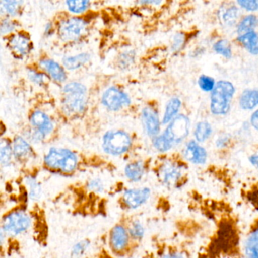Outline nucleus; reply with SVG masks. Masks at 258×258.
<instances>
[{
  "label": "nucleus",
  "mask_w": 258,
  "mask_h": 258,
  "mask_svg": "<svg viewBox=\"0 0 258 258\" xmlns=\"http://www.w3.org/2000/svg\"><path fill=\"white\" fill-rule=\"evenodd\" d=\"M88 105V90L82 83L69 81L61 88V108L68 117H78Z\"/></svg>",
  "instance_id": "obj_1"
},
{
  "label": "nucleus",
  "mask_w": 258,
  "mask_h": 258,
  "mask_svg": "<svg viewBox=\"0 0 258 258\" xmlns=\"http://www.w3.org/2000/svg\"><path fill=\"white\" fill-rule=\"evenodd\" d=\"M156 176L160 183L167 189H180L188 181V167L184 161L169 158L157 167Z\"/></svg>",
  "instance_id": "obj_2"
},
{
  "label": "nucleus",
  "mask_w": 258,
  "mask_h": 258,
  "mask_svg": "<svg viewBox=\"0 0 258 258\" xmlns=\"http://www.w3.org/2000/svg\"><path fill=\"white\" fill-rule=\"evenodd\" d=\"M79 156L67 148H49L43 157V164L48 170L62 174H72L79 167Z\"/></svg>",
  "instance_id": "obj_3"
},
{
  "label": "nucleus",
  "mask_w": 258,
  "mask_h": 258,
  "mask_svg": "<svg viewBox=\"0 0 258 258\" xmlns=\"http://www.w3.org/2000/svg\"><path fill=\"white\" fill-rule=\"evenodd\" d=\"M89 33L90 22L82 16H68L56 23V34L63 43H80L88 36Z\"/></svg>",
  "instance_id": "obj_4"
},
{
  "label": "nucleus",
  "mask_w": 258,
  "mask_h": 258,
  "mask_svg": "<svg viewBox=\"0 0 258 258\" xmlns=\"http://www.w3.org/2000/svg\"><path fill=\"white\" fill-rule=\"evenodd\" d=\"M134 145L132 135L120 129L109 130L102 137L104 153L112 157H120L130 152Z\"/></svg>",
  "instance_id": "obj_5"
},
{
  "label": "nucleus",
  "mask_w": 258,
  "mask_h": 258,
  "mask_svg": "<svg viewBox=\"0 0 258 258\" xmlns=\"http://www.w3.org/2000/svg\"><path fill=\"white\" fill-rule=\"evenodd\" d=\"M235 94V88L232 83L219 81L211 93V112L216 116L226 115L230 111L231 104Z\"/></svg>",
  "instance_id": "obj_6"
},
{
  "label": "nucleus",
  "mask_w": 258,
  "mask_h": 258,
  "mask_svg": "<svg viewBox=\"0 0 258 258\" xmlns=\"http://www.w3.org/2000/svg\"><path fill=\"white\" fill-rule=\"evenodd\" d=\"M32 223V218L26 211L13 210L3 217L1 231L7 236H19L31 229Z\"/></svg>",
  "instance_id": "obj_7"
},
{
  "label": "nucleus",
  "mask_w": 258,
  "mask_h": 258,
  "mask_svg": "<svg viewBox=\"0 0 258 258\" xmlns=\"http://www.w3.org/2000/svg\"><path fill=\"white\" fill-rule=\"evenodd\" d=\"M101 104L108 111L117 112L129 108L132 105V99L130 95L120 87L110 86L102 93Z\"/></svg>",
  "instance_id": "obj_8"
},
{
  "label": "nucleus",
  "mask_w": 258,
  "mask_h": 258,
  "mask_svg": "<svg viewBox=\"0 0 258 258\" xmlns=\"http://www.w3.org/2000/svg\"><path fill=\"white\" fill-rule=\"evenodd\" d=\"M191 128V121L185 114H179L164 130V137L173 145L180 144L188 137Z\"/></svg>",
  "instance_id": "obj_9"
},
{
  "label": "nucleus",
  "mask_w": 258,
  "mask_h": 258,
  "mask_svg": "<svg viewBox=\"0 0 258 258\" xmlns=\"http://www.w3.org/2000/svg\"><path fill=\"white\" fill-rule=\"evenodd\" d=\"M7 46L14 57L23 59L31 55L34 49L32 40L28 33L19 31L7 37Z\"/></svg>",
  "instance_id": "obj_10"
},
{
  "label": "nucleus",
  "mask_w": 258,
  "mask_h": 258,
  "mask_svg": "<svg viewBox=\"0 0 258 258\" xmlns=\"http://www.w3.org/2000/svg\"><path fill=\"white\" fill-rule=\"evenodd\" d=\"M152 196L149 187L126 188L121 195V203L128 210H137L146 205Z\"/></svg>",
  "instance_id": "obj_11"
},
{
  "label": "nucleus",
  "mask_w": 258,
  "mask_h": 258,
  "mask_svg": "<svg viewBox=\"0 0 258 258\" xmlns=\"http://www.w3.org/2000/svg\"><path fill=\"white\" fill-rule=\"evenodd\" d=\"M140 120L145 134L148 137L152 139L161 134L162 122L156 107L152 105L143 107L140 113Z\"/></svg>",
  "instance_id": "obj_12"
},
{
  "label": "nucleus",
  "mask_w": 258,
  "mask_h": 258,
  "mask_svg": "<svg viewBox=\"0 0 258 258\" xmlns=\"http://www.w3.org/2000/svg\"><path fill=\"white\" fill-rule=\"evenodd\" d=\"M132 242L127 227L125 225H115L110 231L108 243L114 253L117 254L126 253Z\"/></svg>",
  "instance_id": "obj_13"
},
{
  "label": "nucleus",
  "mask_w": 258,
  "mask_h": 258,
  "mask_svg": "<svg viewBox=\"0 0 258 258\" xmlns=\"http://www.w3.org/2000/svg\"><path fill=\"white\" fill-rule=\"evenodd\" d=\"M15 161L26 164L35 158L36 154L32 144L23 135H17L13 140Z\"/></svg>",
  "instance_id": "obj_14"
},
{
  "label": "nucleus",
  "mask_w": 258,
  "mask_h": 258,
  "mask_svg": "<svg viewBox=\"0 0 258 258\" xmlns=\"http://www.w3.org/2000/svg\"><path fill=\"white\" fill-rule=\"evenodd\" d=\"M37 68L44 72L49 77L50 81L56 84H64L67 81V70L64 69L62 64L55 61L53 58H42L39 60Z\"/></svg>",
  "instance_id": "obj_15"
},
{
  "label": "nucleus",
  "mask_w": 258,
  "mask_h": 258,
  "mask_svg": "<svg viewBox=\"0 0 258 258\" xmlns=\"http://www.w3.org/2000/svg\"><path fill=\"white\" fill-rule=\"evenodd\" d=\"M30 126L44 136L49 137L55 131V122L46 111L42 109H35L29 116Z\"/></svg>",
  "instance_id": "obj_16"
},
{
  "label": "nucleus",
  "mask_w": 258,
  "mask_h": 258,
  "mask_svg": "<svg viewBox=\"0 0 258 258\" xmlns=\"http://www.w3.org/2000/svg\"><path fill=\"white\" fill-rule=\"evenodd\" d=\"M182 156L184 161L197 166L205 165L208 159V152L205 148L195 140L185 143L182 151Z\"/></svg>",
  "instance_id": "obj_17"
},
{
  "label": "nucleus",
  "mask_w": 258,
  "mask_h": 258,
  "mask_svg": "<svg viewBox=\"0 0 258 258\" xmlns=\"http://www.w3.org/2000/svg\"><path fill=\"white\" fill-rule=\"evenodd\" d=\"M146 164L143 160H134L125 165L123 173L130 182L137 183L141 182L146 174Z\"/></svg>",
  "instance_id": "obj_18"
},
{
  "label": "nucleus",
  "mask_w": 258,
  "mask_h": 258,
  "mask_svg": "<svg viewBox=\"0 0 258 258\" xmlns=\"http://www.w3.org/2000/svg\"><path fill=\"white\" fill-rule=\"evenodd\" d=\"M91 54L87 52H79L75 55H66L61 59V64L69 72L79 70L87 66L91 60Z\"/></svg>",
  "instance_id": "obj_19"
},
{
  "label": "nucleus",
  "mask_w": 258,
  "mask_h": 258,
  "mask_svg": "<svg viewBox=\"0 0 258 258\" xmlns=\"http://www.w3.org/2000/svg\"><path fill=\"white\" fill-rule=\"evenodd\" d=\"M245 258H258V225L247 234L242 245Z\"/></svg>",
  "instance_id": "obj_20"
},
{
  "label": "nucleus",
  "mask_w": 258,
  "mask_h": 258,
  "mask_svg": "<svg viewBox=\"0 0 258 258\" xmlns=\"http://www.w3.org/2000/svg\"><path fill=\"white\" fill-rule=\"evenodd\" d=\"M23 6V1L3 0L0 1V13L4 18L15 19L22 14Z\"/></svg>",
  "instance_id": "obj_21"
},
{
  "label": "nucleus",
  "mask_w": 258,
  "mask_h": 258,
  "mask_svg": "<svg viewBox=\"0 0 258 258\" xmlns=\"http://www.w3.org/2000/svg\"><path fill=\"white\" fill-rule=\"evenodd\" d=\"M182 107V102L180 99L178 97L170 98L167 103H166L164 111L163 113L161 122L163 125H167L179 115V111Z\"/></svg>",
  "instance_id": "obj_22"
},
{
  "label": "nucleus",
  "mask_w": 258,
  "mask_h": 258,
  "mask_svg": "<svg viewBox=\"0 0 258 258\" xmlns=\"http://www.w3.org/2000/svg\"><path fill=\"white\" fill-rule=\"evenodd\" d=\"M236 40L249 53L258 55V33L256 31H249L238 35Z\"/></svg>",
  "instance_id": "obj_23"
},
{
  "label": "nucleus",
  "mask_w": 258,
  "mask_h": 258,
  "mask_svg": "<svg viewBox=\"0 0 258 258\" xmlns=\"http://www.w3.org/2000/svg\"><path fill=\"white\" fill-rule=\"evenodd\" d=\"M15 161L13 141L7 137H2L0 141V164L3 167H11Z\"/></svg>",
  "instance_id": "obj_24"
},
{
  "label": "nucleus",
  "mask_w": 258,
  "mask_h": 258,
  "mask_svg": "<svg viewBox=\"0 0 258 258\" xmlns=\"http://www.w3.org/2000/svg\"><path fill=\"white\" fill-rule=\"evenodd\" d=\"M238 104L244 111H253L258 106V90L247 89L244 90L238 99Z\"/></svg>",
  "instance_id": "obj_25"
},
{
  "label": "nucleus",
  "mask_w": 258,
  "mask_h": 258,
  "mask_svg": "<svg viewBox=\"0 0 258 258\" xmlns=\"http://www.w3.org/2000/svg\"><path fill=\"white\" fill-rule=\"evenodd\" d=\"M28 199L33 202H37L43 196V187L37 178L34 175H28L25 178Z\"/></svg>",
  "instance_id": "obj_26"
},
{
  "label": "nucleus",
  "mask_w": 258,
  "mask_h": 258,
  "mask_svg": "<svg viewBox=\"0 0 258 258\" xmlns=\"http://www.w3.org/2000/svg\"><path fill=\"white\" fill-rule=\"evenodd\" d=\"M240 13L241 12L238 6L229 5L222 9L221 13H220V19L226 27H232L236 25L239 20Z\"/></svg>",
  "instance_id": "obj_27"
},
{
  "label": "nucleus",
  "mask_w": 258,
  "mask_h": 258,
  "mask_svg": "<svg viewBox=\"0 0 258 258\" xmlns=\"http://www.w3.org/2000/svg\"><path fill=\"white\" fill-rule=\"evenodd\" d=\"M136 60H137V52L135 49L132 48L125 49L117 55L116 64L120 70H127L135 64Z\"/></svg>",
  "instance_id": "obj_28"
},
{
  "label": "nucleus",
  "mask_w": 258,
  "mask_h": 258,
  "mask_svg": "<svg viewBox=\"0 0 258 258\" xmlns=\"http://www.w3.org/2000/svg\"><path fill=\"white\" fill-rule=\"evenodd\" d=\"M64 5L72 16H81L88 11L92 3L88 0H69L64 2Z\"/></svg>",
  "instance_id": "obj_29"
},
{
  "label": "nucleus",
  "mask_w": 258,
  "mask_h": 258,
  "mask_svg": "<svg viewBox=\"0 0 258 258\" xmlns=\"http://www.w3.org/2000/svg\"><path fill=\"white\" fill-rule=\"evenodd\" d=\"M257 25L258 18L255 15H247L241 18L237 24L236 31L238 35H241L249 31H254Z\"/></svg>",
  "instance_id": "obj_30"
},
{
  "label": "nucleus",
  "mask_w": 258,
  "mask_h": 258,
  "mask_svg": "<svg viewBox=\"0 0 258 258\" xmlns=\"http://www.w3.org/2000/svg\"><path fill=\"white\" fill-rule=\"evenodd\" d=\"M213 129L211 123L208 121H200L196 123L194 130L196 141L199 143H205L212 135Z\"/></svg>",
  "instance_id": "obj_31"
},
{
  "label": "nucleus",
  "mask_w": 258,
  "mask_h": 258,
  "mask_svg": "<svg viewBox=\"0 0 258 258\" xmlns=\"http://www.w3.org/2000/svg\"><path fill=\"white\" fill-rule=\"evenodd\" d=\"M128 232L133 241H140L146 235V228L140 220H133L127 224Z\"/></svg>",
  "instance_id": "obj_32"
},
{
  "label": "nucleus",
  "mask_w": 258,
  "mask_h": 258,
  "mask_svg": "<svg viewBox=\"0 0 258 258\" xmlns=\"http://www.w3.org/2000/svg\"><path fill=\"white\" fill-rule=\"evenodd\" d=\"M27 76L31 83L39 86V87H45L50 81L49 77L44 72L40 70L38 68L37 69L32 67L29 68L27 71Z\"/></svg>",
  "instance_id": "obj_33"
},
{
  "label": "nucleus",
  "mask_w": 258,
  "mask_h": 258,
  "mask_svg": "<svg viewBox=\"0 0 258 258\" xmlns=\"http://www.w3.org/2000/svg\"><path fill=\"white\" fill-rule=\"evenodd\" d=\"M19 27H20V25L16 19L4 17L1 19L0 32L3 37H8L9 36L19 31Z\"/></svg>",
  "instance_id": "obj_34"
},
{
  "label": "nucleus",
  "mask_w": 258,
  "mask_h": 258,
  "mask_svg": "<svg viewBox=\"0 0 258 258\" xmlns=\"http://www.w3.org/2000/svg\"><path fill=\"white\" fill-rule=\"evenodd\" d=\"M107 182L101 176H93L90 178L87 182V188L89 191L95 194H103L107 191Z\"/></svg>",
  "instance_id": "obj_35"
},
{
  "label": "nucleus",
  "mask_w": 258,
  "mask_h": 258,
  "mask_svg": "<svg viewBox=\"0 0 258 258\" xmlns=\"http://www.w3.org/2000/svg\"><path fill=\"white\" fill-rule=\"evenodd\" d=\"M152 143L154 149L160 153H167L174 147L163 134H160L159 135L152 138Z\"/></svg>",
  "instance_id": "obj_36"
},
{
  "label": "nucleus",
  "mask_w": 258,
  "mask_h": 258,
  "mask_svg": "<svg viewBox=\"0 0 258 258\" xmlns=\"http://www.w3.org/2000/svg\"><path fill=\"white\" fill-rule=\"evenodd\" d=\"M91 241L89 239H83L74 244L71 250L72 258H82L88 253L91 247Z\"/></svg>",
  "instance_id": "obj_37"
},
{
  "label": "nucleus",
  "mask_w": 258,
  "mask_h": 258,
  "mask_svg": "<svg viewBox=\"0 0 258 258\" xmlns=\"http://www.w3.org/2000/svg\"><path fill=\"white\" fill-rule=\"evenodd\" d=\"M213 49L216 53L219 54L223 58H227V59L232 58V46H231L229 40H225V39H220V40H217L213 45Z\"/></svg>",
  "instance_id": "obj_38"
},
{
  "label": "nucleus",
  "mask_w": 258,
  "mask_h": 258,
  "mask_svg": "<svg viewBox=\"0 0 258 258\" xmlns=\"http://www.w3.org/2000/svg\"><path fill=\"white\" fill-rule=\"evenodd\" d=\"M199 88L205 93H211L215 88L216 82L214 78L207 75H201L198 81Z\"/></svg>",
  "instance_id": "obj_39"
},
{
  "label": "nucleus",
  "mask_w": 258,
  "mask_h": 258,
  "mask_svg": "<svg viewBox=\"0 0 258 258\" xmlns=\"http://www.w3.org/2000/svg\"><path fill=\"white\" fill-rule=\"evenodd\" d=\"M23 136L31 144H38V143H43V141L46 140L44 136L42 135L40 133L34 130V128L31 127V126L25 130Z\"/></svg>",
  "instance_id": "obj_40"
},
{
  "label": "nucleus",
  "mask_w": 258,
  "mask_h": 258,
  "mask_svg": "<svg viewBox=\"0 0 258 258\" xmlns=\"http://www.w3.org/2000/svg\"><path fill=\"white\" fill-rule=\"evenodd\" d=\"M185 44V35L183 33H176L172 39L170 49L174 53L182 50Z\"/></svg>",
  "instance_id": "obj_41"
},
{
  "label": "nucleus",
  "mask_w": 258,
  "mask_h": 258,
  "mask_svg": "<svg viewBox=\"0 0 258 258\" xmlns=\"http://www.w3.org/2000/svg\"><path fill=\"white\" fill-rule=\"evenodd\" d=\"M236 4L239 8L249 13L258 11V0H238Z\"/></svg>",
  "instance_id": "obj_42"
},
{
  "label": "nucleus",
  "mask_w": 258,
  "mask_h": 258,
  "mask_svg": "<svg viewBox=\"0 0 258 258\" xmlns=\"http://www.w3.org/2000/svg\"><path fill=\"white\" fill-rule=\"evenodd\" d=\"M230 140L231 139L229 136H222L218 137L215 142L216 147L220 149H225L229 146Z\"/></svg>",
  "instance_id": "obj_43"
},
{
  "label": "nucleus",
  "mask_w": 258,
  "mask_h": 258,
  "mask_svg": "<svg viewBox=\"0 0 258 258\" xmlns=\"http://www.w3.org/2000/svg\"><path fill=\"white\" fill-rule=\"evenodd\" d=\"M160 258H187L185 253L179 250H169L163 253Z\"/></svg>",
  "instance_id": "obj_44"
},
{
  "label": "nucleus",
  "mask_w": 258,
  "mask_h": 258,
  "mask_svg": "<svg viewBox=\"0 0 258 258\" xmlns=\"http://www.w3.org/2000/svg\"><path fill=\"white\" fill-rule=\"evenodd\" d=\"M56 33V25L52 22H48L45 25L44 27V35L46 37H50Z\"/></svg>",
  "instance_id": "obj_45"
},
{
  "label": "nucleus",
  "mask_w": 258,
  "mask_h": 258,
  "mask_svg": "<svg viewBox=\"0 0 258 258\" xmlns=\"http://www.w3.org/2000/svg\"><path fill=\"white\" fill-rule=\"evenodd\" d=\"M137 4L143 7H155V6H159L162 4L159 0H143V1H138Z\"/></svg>",
  "instance_id": "obj_46"
},
{
  "label": "nucleus",
  "mask_w": 258,
  "mask_h": 258,
  "mask_svg": "<svg viewBox=\"0 0 258 258\" xmlns=\"http://www.w3.org/2000/svg\"><path fill=\"white\" fill-rule=\"evenodd\" d=\"M250 123L253 129L258 131V109L253 111V114L250 116Z\"/></svg>",
  "instance_id": "obj_47"
},
{
  "label": "nucleus",
  "mask_w": 258,
  "mask_h": 258,
  "mask_svg": "<svg viewBox=\"0 0 258 258\" xmlns=\"http://www.w3.org/2000/svg\"><path fill=\"white\" fill-rule=\"evenodd\" d=\"M249 162L255 168H258V152H254L249 156Z\"/></svg>",
  "instance_id": "obj_48"
}]
</instances>
